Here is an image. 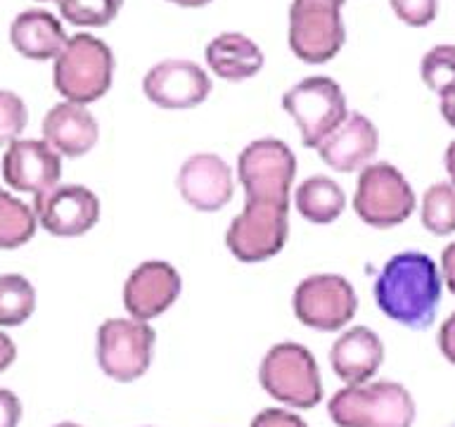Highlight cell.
I'll return each mask as SVG.
<instances>
[{"mask_svg": "<svg viewBox=\"0 0 455 427\" xmlns=\"http://www.w3.org/2000/svg\"><path fill=\"white\" fill-rule=\"evenodd\" d=\"M156 330L152 323L126 318H107L95 334V359L100 370L114 383L140 380L155 361Z\"/></svg>", "mask_w": 455, "mask_h": 427, "instance_id": "obj_8", "label": "cell"}, {"mask_svg": "<svg viewBox=\"0 0 455 427\" xmlns=\"http://www.w3.org/2000/svg\"><path fill=\"white\" fill-rule=\"evenodd\" d=\"M176 190L195 212H220L235 195L233 166L216 152H195L178 169Z\"/></svg>", "mask_w": 455, "mask_h": 427, "instance_id": "obj_15", "label": "cell"}, {"mask_svg": "<svg viewBox=\"0 0 455 427\" xmlns=\"http://www.w3.org/2000/svg\"><path fill=\"white\" fill-rule=\"evenodd\" d=\"M0 173L14 192L38 199L55 190L62 181V155L43 138H20L5 148Z\"/></svg>", "mask_w": 455, "mask_h": 427, "instance_id": "obj_14", "label": "cell"}, {"mask_svg": "<svg viewBox=\"0 0 455 427\" xmlns=\"http://www.w3.org/2000/svg\"><path fill=\"white\" fill-rule=\"evenodd\" d=\"M41 3H48V0H41Z\"/></svg>", "mask_w": 455, "mask_h": 427, "instance_id": "obj_40", "label": "cell"}, {"mask_svg": "<svg viewBox=\"0 0 455 427\" xmlns=\"http://www.w3.org/2000/svg\"><path fill=\"white\" fill-rule=\"evenodd\" d=\"M384 363L382 337L368 326H348L330 349L332 373L344 384H365Z\"/></svg>", "mask_w": 455, "mask_h": 427, "instance_id": "obj_19", "label": "cell"}, {"mask_svg": "<svg viewBox=\"0 0 455 427\" xmlns=\"http://www.w3.org/2000/svg\"><path fill=\"white\" fill-rule=\"evenodd\" d=\"M142 93L159 109H195L212 95V77L192 60L171 57L149 67L142 78Z\"/></svg>", "mask_w": 455, "mask_h": 427, "instance_id": "obj_13", "label": "cell"}, {"mask_svg": "<svg viewBox=\"0 0 455 427\" xmlns=\"http://www.w3.org/2000/svg\"><path fill=\"white\" fill-rule=\"evenodd\" d=\"M114 81V52L102 38L74 34L52 67L55 91L69 102L91 105L105 98Z\"/></svg>", "mask_w": 455, "mask_h": 427, "instance_id": "obj_4", "label": "cell"}, {"mask_svg": "<svg viewBox=\"0 0 455 427\" xmlns=\"http://www.w3.org/2000/svg\"><path fill=\"white\" fill-rule=\"evenodd\" d=\"M290 206L244 202L226 230L228 252L242 263H263L280 254L290 238Z\"/></svg>", "mask_w": 455, "mask_h": 427, "instance_id": "obj_11", "label": "cell"}, {"mask_svg": "<svg viewBox=\"0 0 455 427\" xmlns=\"http://www.w3.org/2000/svg\"><path fill=\"white\" fill-rule=\"evenodd\" d=\"M69 41V36L64 31L62 21L48 10H24L10 24V43L12 48L27 60L36 62H48L57 60L64 45Z\"/></svg>", "mask_w": 455, "mask_h": 427, "instance_id": "obj_20", "label": "cell"}, {"mask_svg": "<svg viewBox=\"0 0 455 427\" xmlns=\"http://www.w3.org/2000/svg\"><path fill=\"white\" fill-rule=\"evenodd\" d=\"M419 223L436 238L455 235V185L451 181L432 183L422 192L418 205Z\"/></svg>", "mask_w": 455, "mask_h": 427, "instance_id": "obj_23", "label": "cell"}, {"mask_svg": "<svg viewBox=\"0 0 455 427\" xmlns=\"http://www.w3.org/2000/svg\"><path fill=\"white\" fill-rule=\"evenodd\" d=\"M283 109L297 124L304 148L318 149L320 142L347 119L348 102L332 77H306L283 95Z\"/></svg>", "mask_w": 455, "mask_h": 427, "instance_id": "obj_9", "label": "cell"}, {"mask_svg": "<svg viewBox=\"0 0 455 427\" xmlns=\"http://www.w3.org/2000/svg\"><path fill=\"white\" fill-rule=\"evenodd\" d=\"M327 415L337 427H412L418 406L405 384L370 380L334 391L327 401Z\"/></svg>", "mask_w": 455, "mask_h": 427, "instance_id": "obj_2", "label": "cell"}, {"mask_svg": "<svg viewBox=\"0 0 455 427\" xmlns=\"http://www.w3.org/2000/svg\"><path fill=\"white\" fill-rule=\"evenodd\" d=\"M446 427H455V423H451V425H446Z\"/></svg>", "mask_w": 455, "mask_h": 427, "instance_id": "obj_39", "label": "cell"}, {"mask_svg": "<svg viewBox=\"0 0 455 427\" xmlns=\"http://www.w3.org/2000/svg\"><path fill=\"white\" fill-rule=\"evenodd\" d=\"M443 169H446L448 181L455 185V138L448 142L446 152H443Z\"/></svg>", "mask_w": 455, "mask_h": 427, "instance_id": "obj_36", "label": "cell"}, {"mask_svg": "<svg viewBox=\"0 0 455 427\" xmlns=\"http://www.w3.org/2000/svg\"><path fill=\"white\" fill-rule=\"evenodd\" d=\"M36 311V287L21 273L0 276V327L24 326Z\"/></svg>", "mask_w": 455, "mask_h": 427, "instance_id": "obj_25", "label": "cell"}, {"mask_svg": "<svg viewBox=\"0 0 455 427\" xmlns=\"http://www.w3.org/2000/svg\"><path fill=\"white\" fill-rule=\"evenodd\" d=\"M249 427H308V423L297 411L273 406V408H263L256 413Z\"/></svg>", "mask_w": 455, "mask_h": 427, "instance_id": "obj_30", "label": "cell"}, {"mask_svg": "<svg viewBox=\"0 0 455 427\" xmlns=\"http://www.w3.org/2000/svg\"><path fill=\"white\" fill-rule=\"evenodd\" d=\"M180 294H183L180 270L162 259H148L128 273L121 290V302L131 318L152 323L169 311Z\"/></svg>", "mask_w": 455, "mask_h": 427, "instance_id": "obj_12", "label": "cell"}, {"mask_svg": "<svg viewBox=\"0 0 455 427\" xmlns=\"http://www.w3.org/2000/svg\"><path fill=\"white\" fill-rule=\"evenodd\" d=\"M24 406L21 399L7 387H0V427H20Z\"/></svg>", "mask_w": 455, "mask_h": 427, "instance_id": "obj_31", "label": "cell"}, {"mask_svg": "<svg viewBox=\"0 0 455 427\" xmlns=\"http://www.w3.org/2000/svg\"><path fill=\"white\" fill-rule=\"evenodd\" d=\"M297 178V155L280 138H256L237 157V181L244 202L291 205Z\"/></svg>", "mask_w": 455, "mask_h": 427, "instance_id": "obj_6", "label": "cell"}, {"mask_svg": "<svg viewBox=\"0 0 455 427\" xmlns=\"http://www.w3.org/2000/svg\"><path fill=\"white\" fill-rule=\"evenodd\" d=\"M347 0H291L287 45L306 64H325L347 43L341 10Z\"/></svg>", "mask_w": 455, "mask_h": 427, "instance_id": "obj_7", "label": "cell"}, {"mask_svg": "<svg viewBox=\"0 0 455 427\" xmlns=\"http://www.w3.org/2000/svg\"><path fill=\"white\" fill-rule=\"evenodd\" d=\"M436 344H439L441 356L446 359L451 366H455V311H451L443 318L436 333Z\"/></svg>", "mask_w": 455, "mask_h": 427, "instance_id": "obj_32", "label": "cell"}, {"mask_svg": "<svg viewBox=\"0 0 455 427\" xmlns=\"http://www.w3.org/2000/svg\"><path fill=\"white\" fill-rule=\"evenodd\" d=\"M291 311L301 326L318 333H341L358 311V294L339 273H313L294 287Z\"/></svg>", "mask_w": 455, "mask_h": 427, "instance_id": "obj_10", "label": "cell"}, {"mask_svg": "<svg viewBox=\"0 0 455 427\" xmlns=\"http://www.w3.org/2000/svg\"><path fill=\"white\" fill-rule=\"evenodd\" d=\"M439 269L441 278H443V287L455 297V240H451L446 247L441 249Z\"/></svg>", "mask_w": 455, "mask_h": 427, "instance_id": "obj_33", "label": "cell"}, {"mask_svg": "<svg viewBox=\"0 0 455 427\" xmlns=\"http://www.w3.org/2000/svg\"><path fill=\"white\" fill-rule=\"evenodd\" d=\"M52 427H84V425H78V423H69V420H67V423H57V425H52Z\"/></svg>", "mask_w": 455, "mask_h": 427, "instance_id": "obj_38", "label": "cell"}, {"mask_svg": "<svg viewBox=\"0 0 455 427\" xmlns=\"http://www.w3.org/2000/svg\"><path fill=\"white\" fill-rule=\"evenodd\" d=\"M28 124V109L24 100L12 91L0 88V148L20 141Z\"/></svg>", "mask_w": 455, "mask_h": 427, "instance_id": "obj_28", "label": "cell"}, {"mask_svg": "<svg viewBox=\"0 0 455 427\" xmlns=\"http://www.w3.org/2000/svg\"><path fill=\"white\" fill-rule=\"evenodd\" d=\"M124 0H57V10L74 27L100 28L112 24L121 12Z\"/></svg>", "mask_w": 455, "mask_h": 427, "instance_id": "obj_27", "label": "cell"}, {"mask_svg": "<svg viewBox=\"0 0 455 427\" xmlns=\"http://www.w3.org/2000/svg\"><path fill=\"white\" fill-rule=\"evenodd\" d=\"M38 219L34 206L12 192L0 190V249H20L36 235Z\"/></svg>", "mask_w": 455, "mask_h": 427, "instance_id": "obj_24", "label": "cell"}, {"mask_svg": "<svg viewBox=\"0 0 455 427\" xmlns=\"http://www.w3.org/2000/svg\"><path fill=\"white\" fill-rule=\"evenodd\" d=\"M259 383L270 399L294 411L315 408L325 397L318 361L311 349L299 342H277L263 354Z\"/></svg>", "mask_w": 455, "mask_h": 427, "instance_id": "obj_3", "label": "cell"}, {"mask_svg": "<svg viewBox=\"0 0 455 427\" xmlns=\"http://www.w3.org/2000/svg\"><path fill=\"white\" fill-rule=\"evenodd\" d=\"M294 209L313 226H330L347 212V192L332 176L315 173L304 178L294 190Z\"/></svg>", "mask_w": 455, "mask_h": 427, "instance_id": "obj_22", "label": "cell"}, {"mask_svg": "<svg viewBox=\"0 0 455 427\" xmlns=\"http://www.w3.org/2000/svg\"><path fill=\"white\" fill-rule=\"evenodd\" d=\"M419 78L436 95L455 91V45L441 43L434 45L419 60Z\"/></svg>", "mask_w": 455, "mask_h": 427, "instance_id": "obj_26", "label": "cell"}, {"mask_svg": "<svg viewBox=\"0 0 455 427\" xmlns=\"http://www.w3.org/2000/svg\"><path fill=\"white\" fill-rule=\"evenodd\" d=\"M439 112H441V119L446 121L451 128H455V91L446 93V95H441Z\"/></svg>", "mask_w": 455, "mask_h": 427, "instance_id": "obj_35", "label": "cell"}, {"mask_svg": "<svg viewBox=\"0 0 455 427\" xmlns=\"http://www.w3.org/2000/svg\"><path fill=\"white\" fill-rule=\"evenodd\" d=\"M204 60L213 77L233 81V84L254 78L266 64L261 45L240 31H223L213 36L212 41L206 43Z\"/></svg>", "mask_w": 455, "mask_h": 427, "instance_id": "obj_21", "label": "cell"}, {"mask_svg": "<svg viewBox=\"0 0 455 427\" xmlns=\"http://www.w3.org/2000/svg\"><path fill=\"white\" fill-rule=\"evenodd\" d=\"M351 206L365 226L389 230L411 219L418 209V197L398 166L372 162L358 173Z\"/></svg>", "mask_w": 455, "mask_h": 427, "instance_id": "obj_5", "label": "cell"}, {"mask_svg": "<svg viewBox=\"0 0 455 427\" xmlns=\"http://www.w3.org/2000/svg\"><path fill=\"white\" fill-rule=\"evenodd\" d=\"M14 359H17V344H14L12 337L7 333H3V327H0V375L12 366Z\"/></svg>", "mask_w": 455, "mask_h": 427, "instance_id": "obj_34", "label": "cell"}, {"mask_svg": "<svg viewBox=\"0 0 455 427\" xmlns=\"http://www.w3.org/2000/svg\"><path fill=\"white\" fill-rule=\"evenodd\" d=\"M379 149V131L365 114L351 112L325 141L320 142V159L337 173H361L375 162Z\"/></svg>", "mask_w": 455, "mask_h": 427, "instance_id": "obj_17", "label": "cell"}, {"mask_svg": "<svg viewBox=\"0 0 455 427\" xmlns=\"http://www.w3.org/2000/svg\"><path fill=\"white\" fill-rule=\"evenodd\" d=\"M43 141L67 159L88 155L100 141V124L85 105L62 100L45 112L41 124Z\"/></svg>", "mask_w": 455, "mask_h": 427, "instance_id": "obj_18", "label": "cell"}, {"mask_svg": "<svg viewBox=\"0 0 455 427\" xmlns=\"http://www.w3.org/2000/svg\"><path fill=\"white\" fill-rule=\"evenodd\" d=\"M38 226L52 238H81L98 226L100 197L78 183H60L48 195L34 199Z\"/></svg>", "mask_w": 455, "mask_h": 427, "instance_id": "obj_16", "label": "cell"}, {"mask_svg": "<svg viewBox=\"0 0 455 427\" xmlns=\"http://www.w3.org/2000/svg\"><path fill=\"white\" fill-rule=\"evenodd\" d=\"M398 20L412 28L429 27L439 14V0H389Z\"/></svg>", "mask_w": 455, "mask_h": 427, "instance_id": "obj_29", "label": "cell"}, {"mask_svg": "<svg viewBox=\"0 0 455 427\" xmlns=\"http://www.w3.org/2000/svg\"><path fill=\"white\" fill-rule=\"evenodd\" d=\"M173 5H180V7H188V10H195V7H204L209 5L212 0H169Z\"/></svg>", "mask_w": 455, "mask_h": 427, "instance_id": "obj_37", "label": "cell"}, {"mask_svg": "<svg viewBox=\"0 0 455 427\" xmlns=\"http://www.w3.org/2000/svg\"><path fill=\"white\" fill-rule=\"evenodd\" d=\"M377 309L389 320L411 330L434 326L443 294L439 262L418 249L389 256L375 278Z\"/></svg>", "mask_w": 455, "mask_h": 427, "instance_id": "obj_1", "label": "cell"}]
</instances>
